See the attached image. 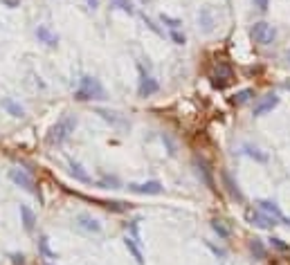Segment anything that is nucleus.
Masks as SVG:
<instances>
[{
	"label": "nucleus",
	"instance_id": "2f4dec72",
	"mask_svg": "<svg viewBox=\"0 0 290 265\" xmlns=\"http://www.w3.org/2000/svg\"><path fill=\"white\" fill-rule=\"evenodd\" d=\"M144 23H146V27H148V30H151V32H155V34H157V36H164V32H162V30H160V27H157V25H155V23H153V20H151V18H148V16H144Z\"/></svg>",
	"mask_w": 290,
	"mask_h": 265
},
{
	"label": "nucleus",
	"instance_id": "7c9ffc66",
	"mask_svg": "<svg viewBox=\"0 0 290 265\" xmlns=\"http://www.w3.org/2000/svg\"><path fill=\"white\" fill-rule=\"evenodd\" d=\"M113 7L126 11V14H133V2L131 0H113Z\"/></svg>",
	"mask_w": 290,
	"mask_h": 265
},
{
	"label": "nucleus",
	"instance_id": "4be33fe9",
	"mask_svg": "<svg viewBox=\"0 0 290 265\" xmlns=\"http://www.w3.org/2000/svg\"><path fill=\"white\" fill-rule=\"evenodd\" d=\"M250 252L252 254H254V259L256 261H263L266 259V245H263V241H261V238H252L250 241Z\"/></svg>",
	"mask_w": 290,
	"mask_h": 265
},
{
	"label": "nucleus",
	"instance_id": "6e6552de",
	"mask_svg": "<svg viewBox=\"0 0 290 265\" xmlns=\"http://www.w3.org/2000/svg\"><path fill=\"white\" fill-rule=\"evenodd\" d=\"M212 79H214V86L225 88L232 79H234V70H232V65H227L225 61H218V65H216V70H214Z\"/></svg>",
	"mask_w": 290,
	"mask_h": 265
},
{
	"label": "nucleus",
	"instance_id": "4c0bfd02",
	"mask_svg": "<svg viewBox=\"0 0 290 265\" xmlns=\"http://www.w3.org/2000/svg\"><path fill=\"white\" fill-rule=\"evenodd\" d=\"M288 61H290V49H288Z\"/></svg>",
	"mask_w": 290,
	"mask_h": 265
},
{
	"label": "nucleus",
	"instance_id": "9d476101",
	"mask_svg": "<svg viewBox=\"0 0 290 265\" xmlns=\"http://www.w3.org/2000/svg\"><path fill=\"white\" fill-rule=\"evenodd\" d=\"M193 167H196L198 177H200V180L205 182L207 187L214 191V189H216V187H214V176H212V169H209V164L205 162V157H200V155L193 157Z\"/></svg>",
	"mask_w": 290,
	"mask_h": 265
},
{
	"label": "nucleus",
	"instance_id": "5701e85b",
	"mask_svg": "<svg viewBox=\"0 0 290 265\" xmlns=\"http://www.w3.org/2000/svg\"><path fill=\"white\" fill-rule=\"evenodd\" d=\"M223 180H225V184H227V189H230V193L236 198V200H243V193H241V189H239V184H236L234 180H232V176L230 173H223Z\"/></svg>",
	"mask_w": 290,
	"mask_h": 265
},
{
	"label": "nucleus",
	"instance_id": "b1692460",
	"mask_svg": "<svg viewBox=\"0 0 290 265\" xmlns=\"http://www.w3.org/2000/svg\"><path fill=\"white\" fill-rule=\"evenodd\" d=\"M39 252L45 256V259H56V252H52L48 236H41V238H39Z\"/></svg>",
	"mask_w": 290,
	"mask_h": 265
},
{
	"label": "nucleus",
	"instance_id": "f257e3e1",
	"mask_svg": "<svg viewBox=\"0 0 290 265\" xmlns=\"http://www.w3.org/2000/svg\"><path fill=\"white\" fill-rule=\"evenodd\" d=\"M74 99L77 101H95V99H106V88L101 86V81L90 74H84L79 81V88L74 90Z\"/></svg>",
	"mask_w": 290,
	"mask_h": 265
},
{
	"label": "nucleus",
	"instance_id": "72a5a7b5",
	"mask_svg": "<svg viewBox=\"0 0 290 265\" xmlns=\"http://www.w3.org/2000/svg\"><path fill=\"white\" fill-rule=\"evenodd\" d=\"M9 259H11V263H14V265H23V263H25V256L18 254V252H11Z\"/></svg>",
	"mask_w": 290,
	"mask_h": 265
},
{
	"label": "nucleus",
	"instance_id": "f8f14e48",
	"mask_svg": "<svg viewBox=\"0 0 290 265\" xmlns=\"http://www.w3.org/2000/svg\"><path fill=\"white\" fill-rule=\"evenodd\" d=\"M277 103H279V97H277L275 92L266 94V97H263V99H261V101L254 106L252 115H254V117H263V115H266V113H270L272 108H277Z\"/></svg>",
	"mask_w": 290,
	"mask_h": 265
},
{
	"label": "nucleus",
	"instance_id": "0eeeda50",
	"mask_svg": "<svg viewBox=\"0 0 290 265\" xmlns=\"http://www.w3.org/2000/svg\"><path fill=\"white\" fill-rule=\"evenodd\" d=\"M162 182L157 180H146V182H131L128 184V191L131 193H140V196H157L162 193Z\"/></svg>",
	"mask_w": 290,
	"mask_h": 265
},
{
	"label": "nucleus",
	"instance_id": "f704fd0d",
	"mask_svg": "<svg viewBox=\"0 0 290 265\" xmlns=\"http://www.w3.org/2000/svg\"><path fill=\"white\" fill-rule=\"evenodd\" d=\"M254 7L261 11H268V7H270V0H254Z\"/></svg>",
	"mask_w": 290,
	"mask_h": 265
},
{
	"label": "nucleus",
	"instance_id": "20e7f679",
	"mask_svg": "<svg viewBox=\"0 0 290 265\" xmlns=\"http://www.w3.org/2000/svg\"><path fill=\"white\" fill-rule=\"evenodd\" d=\"M252 41L259 45H272V41L277 39V32L275 27H272L270 23H266V20H259V23L252 25V32H250Z\"/></svg>",
	"mask_w": 290,
	"mask_h": 265
},
{
	"label": "nucleus",
	"instance_id": "a211bd4d",
	"mask_svg": "<svg viewBox=\"0 0 290 265\" xmlns=\"http://www.w3.org/2000/svg\"><path fill=\"white\" fill-rule=\"evenodd\" d=\"M0 103H2V108H5L7 113L11 115V117H23V115H25V108H23V106H20L18 101H14V99L5 97V99H2V101H0Z\"/></svg>",
	"mask_w": 290,
	"mask_h": 265
},
{
	"label": "nucleus",
	"instance_id": "423d86ee",
	"mask_svg": "<svg viewBox=\"0 0 290 265\" xmlns=\"http://www.w3.org/2000/svg\"><path fill=\"white\" fill-rule=\"evenodd\" d=\"M245 218H247V222H250V225L259 227V229H272V227L279 222L277 218L268 216L266 211H261V209H250L245 214Z\"/></svg>",
	"mask_w": 290,
	"mask_h": 265
},
{
	"label": "nucleus",
	"instance_id": "473e14b6",
	"mask_svg": "<svg viewBox=\"0 0 290 265\" xmlns=\"http://www.w3.org/2000/svg\"><path fill=\"white\" fill-rule=\"evenodd\" d=\"M270 241H272V245H275L277 250H281V252H288V245H286V243L281 241V238H277V236H272Z\"/></svg>",
	"mask_w": 290,
	"mask_h": 265
},
{
	"label": "nucleus",
	"instance_id": "e433bc0d",
	"mask_svg": "<svg viewBox=\"0 0 290 265\" xmlns=\"http://www.w3.org/2000/svg\"><path fill=\"white\" fill-rule=\"evenodd\" d=\"M86 5H88V9H97V7H99V0H86Z\"/></svg>",
	"mask_w": 290,
	"mask_h": 265
},
{
	"label": "nucleus",
	"instance_id": "c756f323",
	"mask_svg": "<svg viewBox=\"0 0 290 265\" xmlns=\"http://www.w3.org/2000/svg\"><path fill=\"white\" fill-rule=\"evenodd\" d=\"M140 222H142V221H140V218H135V221H131V225H128V229H131V231H128V234L133 236L135 241H140V243H142V236H140Z\"/></svg>",
	"mask_w": 290,
	"mask_h": 265
},
{
	"label": "nucleus",
	"instance_id": "cd10ccee",
	"mask_svg": "<svg viewBox=\"0 0 290 265\" xmlns=\"http://www.w3.org/2000/svg\"><path fill=\"white\" fill-rule=\"evenodd\" d=\"M243 151H245L250 157H254V160H259V162H268V155H266V153H259V148L250 146V144H245V146H243Z\"/></svg>",
	"mask_w": 290,
	"mask_h": 265
},
{
	"label": "nucleus",
	"instance_id": "f3484780",
	"mask_svg": "<svg viewBox=\"0 0 290 265\" xmlns=\"http://www.w3.org/2000/svg\"><path fill=\"white\" fill-rule=\"evenodd\" d=\"M68 164H70V173H72V176L77 177L79 182H84V184H90V182H93V177H90L88 173H86V169L81 167V164H79V162H74V160H70Z\"/></svg>",
	"mask_w": 290,
	"mask_h": 265
},
{
	"label": "nucleus",
	"instance_id": "412c9836",
	"mask_svg": "<svg viewBox=\"0 0 290 265\" xmlns=\"http://www.w3.org/2000/svg\"><path fill=\"white\" fill-rule=\"evenodd\" d=\"M97 202L103 207V209L117 211V214H122V211H128V209H131V205H128V202H119V200H97Z\"/></svg>",
	"mask_w": 290,
	"mask_h": 265
},
{
	"label": "nucleus",
	"instance_id": "a878e982",
	"mask_svg": "<svg viewBox=\"0 0 290 265\" xmlns=\"http://www.w3.org/2000/svg\"><path fill=\"white\" fill-rule=\"evenodd\" d=\"M95 113H97L99 117H103L106 122H110L113 126H124V119H117V117H115L117 113H108V110H103V108H97Z\"/></svg>",
	"mask_w": 290,
	"mask_h": 265
},
{
	"label": "nucleus",
	"instance_id": "1a4fd4ad",
	"mask_svg": "<svg viewBox=\"0 0 290 265\" xmlns=\"http://www.w3.org/2000/svg\"><path fill=\"white\" fill-rule=\"evenodd\" d=\"M77 227L86 234H101V222L97 218H93L90 214H77Z\"/></svg>",
	"mask_w": 290,
	"mask_h": 265
},
{
	"label": "nucleus",
	"instance_id": "39448f33",
	"mask_svg": "<svg viewBox=\"0 0 290 265\" xmlns=\"http://www.w3.org/2000/svg\"><path fill=\"white\" fill-rule=\"evenodd\" d=\"M138 72H140V86H138V94L140 97H151V94H155L157 90H160V84H157V79L153 77V74H148L146 70H144V65H138Z\"/></svg>",
	"mask_w": 290,
	"mask_h": 265
},
{
	"label": "nucleus",
	"instance_id": "f03ea898",
	"mask_svg": "<svg viewBox=\"0 0 290 265\" xmlns=\"http://www.w3.org/2000/svg\"><path fill=\"white\" fill-rule=\"evenodd\" d=\"M74 128H77V117H74V115H65V117H61L54 126L49 128L48 144H52V146H61L65 139H70V135L74 132Z\"/></svg>",
	"mask_w": 290,
	"mask_h": 265
},
{
	"label": "nucleus",
	"instance_id": "bb28decb",
	"mask_svg": "<svg viewBox=\"0 0 290 265\" xmlns=\"http://www.w3.org/2000/svg\"><path fill=\"white\" fill-rule=\"evenodd\" d=\"M252 94H254V90H250V88H245V90H241V92H236L234 97L230 99L232 103H236V106H241V103H245L247 99L252 97Z\"/></svg>",
	"mask_w": 290,
	"mask_h": 265
},
{
	"label": "nucleus",
	"instance_id": "7ed1b4c3",
	"mask_svg": "<svg viewBox=\"0 0 290 265\" xmlns=\"http://www.w3.org/2000/svg\"><path fill=\"white\" fill-rule=\"evenodd\" d=\"M9 180L14 182L16 187H20L23 191L32 193V196H39V189H36V180L32 173H27L25 169H9Z\"/></svg>",
	"mask_w": 290,
	"mask_h": 265
},
{
	"label": "nucleus",
	"instance_id": "6ab92c4d",
	"mask_svg": "<svg viewBox=\"0 0 290 265\" xmlns=\"http://www.w3.org/2000/svg\"><path fill=\"white\" fill-rule=\"evenodd\" d=\"M97 187H101V189H119L122 187V180H119L117 176H108V173H103V176L99 177Z\"/></svg>",
	"mask_w": 290,
	"mask_h": 265
},
{
	"label": "nucleus",
	"instance_id": "2eb2a0df",
	"mask_svg": "<svg viewBox=\"0 0 290 265\" xmlns=\"http://www.w3.org/2000/svg\"><path fill=\"white\" fill-rule=\"evenodd\" d=\"M20 222H23L25 231H34V227H36V214L27 205H20Z\"/></svg>",
	"mask_w": 290,
	"mask_h": 265
},
{
	"label": "nucleus",
	"instance_id": "4468645a",
	"mask_svg": "<svg viewBox=\"0 0 290 265\" xmlns=\"http://www.w3.org/2000/svg\"><path fill=\"white\" fill-rule=\"evenodd\" d=\"M36 39H39V43H45L48 47H56L59 45V34H54L48 25H39L36 27Z\"/></svg>",
	"mask_w": 290,
	"mask_h": 265
},
{
	"label": "nucleus",
	"instance_id": "dca6fc26",
	"mask_svg": "<svg viewBox=\"0 0 290 265\" xmlns=\"http://www.w3.org/2000/svg\"><path fill=\"white\" fill-rule=\"evenodd\" d=\"M256 205H259L261 211H266L268 216L277 218V221H286V216L281 214V209H279V205H277V202H272V200H259Z\"/></svg>",
	"mask_w": 290,
	"mask_h": 265
},
{
	"label": "nucleus",
	"instance_id": "ddd939ff",
	"mask_svg": "<svg viewBox=\"0 0 290 265\" xmlns=\"http://www.w3.org/2000/svg\"><path fill=\"white\" fill-rule=\"evenodd\" d=\"M124 245H126V250H128V254L133 256L135 259V263L138 265H144V252H142V243L140 241H135L133 236L131 234H126L124 236Z\"/></svg>",
	"mask_w": 290,
	"mask_h": 265
},
{
	"label": "nucleus",
	"instance_id": "aec40b11",
	"mask_svg": "<svg viewBox=\"0 0 290 265\" xmlns=\"http://www.w3.org/2000/svg\"><path fill=\"white\" fill-rule=\"evenodd\" d=\"M212 229H214V234H218V238H223V241H227L232 236V229L221 221V218H212Z\"/></svg>",
	"mask_w": 290,
	"mask_h": 265
},
{
	"label": "nucleus",
	"instance_id": "9b49d317",
	"mask_svg": "<svg viewBox=\"0 0 290 265\" xmlns=\"http://www.w3.org/2000/svg\"><path fill=\"white\" fill-rule=\"evenodd\" d=\"M214 25H216L214 9H212V7H200V11H198V27H200L205 34H212Z\"/></svg>",
	"mask_w": 290,
	"mask_h": 265
},
{
	"label": "nucleus",
	"instance_id": "c85d7f7f",
	"mask_svg": "<svg viewBox=\"0 0 290 265\" xmlns=\"http://www.w3.org/2000/svg\"><path fill=\"white\" fill-rule=\"evenodd\" d=\"M169 39H171L176 45H185V43H187V36L182 34L180 30H169Z\"/></svg>",
	"mask_w": 290,
	"mask_h": 265
},
{
	"label": "nucleus",
	"instance_id": "c9c22d12",
	"mask_svg": "<svg viewBox=\"0 0 290 265\" xmlns=\"http://www.w3.org/2000/svg\"><path fill=\"white\" fill-rule=\"evenodd\" d=\"M207 245H209V250H212L216 256H225V250H221V247H214L212 243H207Z\"/></svg>",
	"mask_w": 290,
	"mask_h": 265
},
{
	"label": "nucleus",
	"instance_id": "393cba45",
	"mask_svg": "<svg viewBox=\"0 0 290 265\" xmlns=\"http://www.w3.org/2000/svg\"><path fill=\"white\" fill-rule=\"evenodd\" d=\"M160 23L167 25L169 30H180V27H182V20L180 18H173V16H169V14H160Z\"/></svg>",
	"mask_w": 290,
	"mask_h": 265
}]
</instances>
